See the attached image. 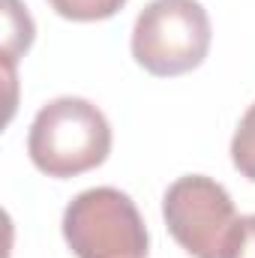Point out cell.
Returning a JSON list of instances; mask_svg holds the SVG:
<instances>
[{
  "instance_id": "obj_3",
  "label": "cell",
  "mask_w": 255,
  "mask_h": 258,
  "mask_svg": "<svg viewBox=\"0 0 255 258\" xmlns=\"http://www.w3.org/2000/svg\"><path fill=\"white\" fill-rule=\"evenodd\" d=\"M63 237L75 258H147L150 234L126 192L93 186L63 210Z\"/></svg>"
},
{
  "instance_id": "obj_6",
  "label": "cell",
  "mask_w": 255,
  "mask_h": 258,
  "mask_svg": "<svg viewBox=\"0 0 255 258\" xmlns=\"http://www.w3.org/2000/svg\"><path fill=\"white\" fill-rule=\"evenodd\" d=\"M48 6L69 21H105L117 15L126 0H48Z\"/></svg>"
},
{
  "instance_id": "obj_7",
  "label": "cell",
  "mask_w": 255,
  "mask_h": 258,
  "mask_svg": "<svg viewBox=\"0 0 255 258\" xmlns=\"http://www.w3.org/2000/svg\"><path fill=\"white\" fill-rule=\"evenodd\" d=\"M225 258H255V213L237 219V228H234V237H231Z\"/></svg>"
},
{
  "instance_id": "obj_5",
  "label": "cell",
  "mask_w": 255,
  "mask_h": 258,
  "mask_svg": "<svg viewBox=\"0 0 255 258\" xmlns=\"http://www.w3.org/2000/svg\"><path fill=\"white\" fill-rule=\"evenodd\" d=\"M231 162L234 168L255 183V102L246 108V114L240 117V123L234 129L231 138Z\"/></svg>"
},
{
  "instance_id": "obj_2",
  "label": "cell",
  "mask_w": 255,
  "mask_h": 258,
  "mask_svg": "<svg viewBox=\"0 0 255 258\" xmlns=\"http://www.w3.org/2000/svg\"><path fill=\"white\" fill-rule=\"evenodd\" d=\"M210 39V15L198 0H150L132 27V57L150 75L174 78L204 63Z\"/></svg>"
},
{
  "instance_id": "obj_1",
  "label": "cell",
  "mask_w": 255,
  "mask_h": 258,
  "mask_svg": "<svg viewBox=\"0 0 255 258\" xmlns=\"http://www.w3.org/2000/svg\"><path fill=\"white\" fill-rule=\"evenodd\" d=\"M27 153L48 177H78L108 159L111 126L93 102L81 96H60L36 111L27 132Z\"/></svg>"
},
{
  "instance_id": "obj_4",
  "label": "cell",
  "mask_w": 255,
  "mask_h": 258,
  "mask_svg": "<svg viewBox=\"0 0 255 258\" xmlns=\"http://www.w3.org/2000/svg\"><path fill=\"white\" fill-rule=\"evenodd\" d=\"M162 216L192 258H225L240 219L228 189L204 174L177 177L162 195Z\"/></svg>"
}]
</instances>
